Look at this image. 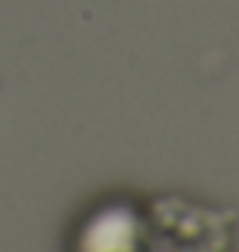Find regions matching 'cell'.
I'll use <instances>...</instances> for the list:
<instances>
[{
    "label": "cell",
    "instance_id": "cell-1",
    "mask_svg": "<svg viewBox=\"0 0 239 252\" xmlns=\"http://www.w3.org/2000/svg\"><path fill=\"white\" fill-rule=\"evenodd\" d=\"M150 227V252H230L233 217L227 211L188 201L182 195H159L144 204Z\"/></svg>",
    "mask_w": 239,
    "mask_h": 252
},
{
    "label": "cell",
    "instance_id": "cell-2",
    "mask_svg": "<svg viewBox=\"0 0 239 252\" xmlns=\"http://www.w3.org/2000/svg\"><path fill=\"white\" fill-rule=\"evenodd\" d=\"M70 252H150V227L144 204L131 198L99 201L74 227Z\"/></svg>",
    "mask_w": 239,
    "mask_h": 252
}]
</instances>
